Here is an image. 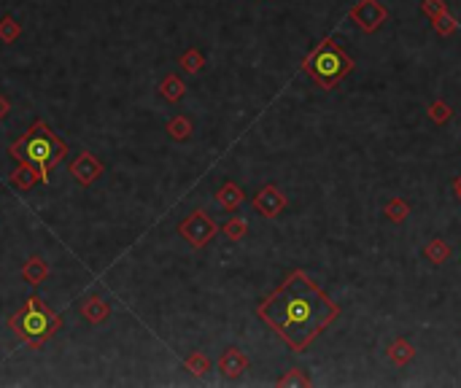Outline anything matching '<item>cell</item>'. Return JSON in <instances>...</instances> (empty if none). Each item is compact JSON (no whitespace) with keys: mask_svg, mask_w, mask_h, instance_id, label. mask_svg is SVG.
Segmentation results:
<instances>
[{"mask_svg":"<svg viewBox=\"0 0 461 388\" xmlns=\"http://www.w3.org/2000/svg\"><path fill=\"white\" fill-rule=\"evenodd\" d=\"M8 326H11L14 337L27 342L33 351H41V345H46L51 337L60 332L62 316L54 313L41 297H30L19 313L8 318Z\"/></svg>","mask_w":461,"mask_h":388,"instance_id":"3","label":"cell"},{"mask_svg":"<svg viewBox=\"0 0 461 388\" xmlns=\"http://www.w3.org/2000/svg\"><path fill=\"white\" fill-rule=\"evenodd\" d=\"M302 71L321 89H335L348 73L354 71V60L342 52V46L332 38H324L313 52L302 60Z\"/></svg>","mask_w":461,"mask_h":388,"instance_id":"4","label":"cell"},{"mask_svg":"<svg viewBox=\"0 0 461 388\" xmlns=\"http://www.w3.org/2000/svg\"><path fill=\"white\" fill-rule=\"evenodd\" d=\"M453 192H456V197L461 200V176H456V181H453Z\"/></svg>","mask_w":461,"mask_h":388,"instance_id":"28","label":"cell"},{"mask_svg":"<svg viewBox=\"0 0 461 388\" xmlns=\"http://www.w3.org/2000/svg\"><path fill=\"white\" fill-rule=\"evenodd\" d=\"M413 359H415V348H413V342L405 340V337H396L392 345H389V361L396 364V367H408Z\"/></svg>","mask_w":461,"mask_h":388,"instance_id":"14","label":"cell"},{"mask_svg":"<svg viewBox=\"0 0 461 388\" xmlns=\"http://www.w3.org/2000/svg\"><path fill=\"white\" fill-rule=\"evenodd\" d=\"M70 176L76 178V183H81V186H92L102 176V162L92 151L84 148L79 157L70 162Z\"/></svg>","mask_w":461,"mask_h":388,"instance_id":"7","label":"cell"},{"mask_svg":"<svg viewBox=\"0 0 461 388\" xmlns=\"http://www.w3.org/2000/svg\"><path fill=\"white\" fill-rule=\"evenodd\" d=\"M184 367H187L194 377H203V375H208L211 372V359L205 356V353L200 351H194V353H189L187 359H184Z\"/></svg>","mask_w":461,"mask_h":388,"instance_id":"19","label":"cell"},{"mask_svg":"<svg viewBox=\"0 0 461 388\" xmlns=\"http://www.w3.org/2000/svg\"><path fill=\"white\" fill-rule=\"evenodd\" d=\"M432 25H434V33H437V36H443V38H448V36H453V33H456V19L450 17L448 11H443L440 17L432 19Z\"/></svg>","mask_w":461,"mask_h":388,"instance_id":"22","label":"cell"},{"mask_svg":"<svg viewBox=\"0 0 461 388\" xmlns=\"http://www.w3.org/2000/svg\"><path fill=\"white\" fill-rule=\"evenodd\" d=\"M351 22L356 25L359 30H364V33H375L380 25H386V19H389V11H386V6L380 3V0H359L356 6L351 8Z\"/></svg>","mask_w":461,"mask_h":388,"instance_id":"6","label":"cell"},{"mask_svg":"<svg viewBox=\"0 0 461 388\" xmlns=\"http://www.w3.org/2000/svg\"><path fill=\"white\" fill-rule=\"evenodd\" d=\"M178 65L184 68V73H189V76H194V73H200L205 68V57L200 49H187V52L181 54V60H178Z\"/></svg>","mask_w":461,"mask_h":388,"instance_id":"17","label":"cell"},{"mask_svg":"<svg viewBox=\"0 0 461 388\" xmlns=\"http://www.w3.org/2000/svg\"><path fill=\"white\" fill-rule=\"evenodd\" d=\"M248 367H251V361H248V356L240 351V348H227L219 356V372H222L227 380H238Z\"/></svg>","mask_w":461,"mask_h":388,"instance_id":"9","label":"cell"},{"mask_svg":"<svg viewBox=\"0 0 461 388\" xmlns=\"http://www.w3.org/2000/svg\"><path fill=\"white\" fill-rule=\"evenodd\" d=\"M81 316L89 321V324H102L105 318L111 316V305L102 300L100 294H89L84 302H81Z\"/></svg>","mask_w":461,"mask_h":388,"instance_id":"11","label":"cell"},{"mask_svg":"<svg viewBox=\"0 0 461 388\" xmlns=\"http://www.w3.org/2000/svg\"><path fill=\"white\" fill-rule=\"evenodd\" d=\"M262 318L294 353H302L340 316V305L302 270H294L270 297L256 305Z\"/></svg>","mask_w":461,"mask_h":388,"instance_id":"1","label":"cell"},{"mask_svg":"<svg viewBox=\"0 0 461 388\" xmlns=\"http://www.w3.org/2000/svg\"><path fill=\"white\" fill-rule=\"evenodd\" d=\"M19 36H22V25L11 14H6V17L0 19V41L3 43H14Z\"/></svg>","mask_w":461,"mask_h":388,"instance_id":"21","label":"cell"},{"mask_svg":"<svg viewBox=\"0 0 461 388\" xmlns=\"http://www.w3.org/2000/svg\"><path fill=\"white\" fill-rule=\"evenodd\" d=\"M159 95H162L168 103H178V100L187 95V84H184L175 73H171V76L162 78V84H159Z\"/></svg>","mask_w":461,"mask_h":388,"instance_id":"15","label":"cell"},{"mask_svg":"<svg viewBox=\"0 0 461 388\" xmlns=\"http://www.w3.org/2000/svg\"><path fill=\"white\" fill-rule=\"evenodd\" d=\"M8 157H14L17 162L27 159L41 170V183H49L51 167H57L62 159L68 157V143L62 141L57 132H51L46 122H33L30 130L8 146Z\"/></svg>","mask_w":461,"mask_h":388,"instance_id":"2","label":"cell"},{"mask_svg":"<svg viewBox=\"0 0 461 388\" xmlns=\"http://www.w3.org/2000/svg\"><path fill=\"white\" fill-rule=\"evenodd\" d=\"M243 200H246V194L240 189L238 183H232V181H227L222 189L216 192V202L222 205L224 211H238L240 205H243Z\"/></svg>","mask_w":461,"mask_h":388,"instance_id":"13","label":"cell"},{"mask_svg":"<svg viewBox=\"0 0 461 388\" xmlns=\"http://www.w3.org/2000/svg\"><path fill=\"white\" fill-rule=\"evenodd\" d=\"M254 208H256V213H262L265 219H275L278 213L286 208V197H283V192H281L278 186L267 183L265 189H259V192H256Z\"/></svg>","mask_w":461,"mask_h":388,"instance_id":"8","label":"cell"},{"mask_svg":"<svg viewBox=\"0 0 461 388\" xmlns=\"http://www.w3.org/2000/svg\"><path fill=\"white\" fill-rule=\"evenodd\" d=\"M165 130L173 141H187L192 135V122H189V116H173Z\"/></svg>","mask_w":461,"mask_h":388,"instance_id":"20","label":"cell"},{"mask_svg":"<svg viewBox=\"0 0 461 388\" xmlns=\"http://www.w3.org/2000/svg\"><path fill=\"white\" fill-rule=\"evenodd\" d=\"M278 386H310V377L300 367H294L283 377H278Z\"/></svg>","mask_w":461,"mask_h":388,"instance_id":"25","label":"cell"},{"mask_svg":"<svg viewBox=\"0 0 461 388\" xmlns=\"http://www.w3.org/2000/svg\"><path fill=\"white\" fill-rule=\"evenodd\" d=\"M8 113H11V103H8V97H6V95H0V122H3V119H8Z\"/></svg>","mask_w":461,"mask_h":388,"instance_id":"27","label":"cell"},{"mask_svg":"<svg viewBox=\"0 0 461 388\" xmlns=\"http://www.w3.org/2000/svg\"><path fill=\"white\" fill-rule=\"evenodd\" d=\"M421 8H424V14H427V17H440V14H443V11H448V6H445V0H424V3H421Z\"/></svg>","mask_w":461,"mask_h":388,"instance_id":"26","label":"cell"},{"mask_svg":"<svg viewBox=\"0 0 461 388\" xmlns=\"http://www.w3.org/2000/svg\"><path fill=\"white\" fill-rule=\"evenodd\" d=\"M450 254H453V251H450V246L445 243L443 237H434V240H429L427 248H424V256H427L432 265H445V262L450 259Z\"/></svg>","mask_w":461,"mask_h":388,"instance_id":"16","label":"cell"},{"mask_svg":"<svg viewBox=\"0 0 461 388\" xmlns=\"http://www.w3.org/2000/svg\"><path fill=\"white\" fill-rule=\"evenodd\" d=\"M383 213H386V219H389V221H394V224H402V221L408 219L410 205L405 202V200H402V197H392V200L386 202Z\"/></svg>","mask_w":461,"mask_h":388,"instance_id":"18","label":"cell"},{"mask_svg":"<svg viewBox=\"0 0 461 388\" xmlns=\"http://www.w3.org/2000/svg\"><path fill=\"white\" fill-rule=\"evenodd\" d=\"M38 181H41V170L35 167L33 162H27V159H22L14 167V173H11V186L19 189V192H30Z\"/></svg>","mask_w":461,"mask_h":388,"instance_id":"10","label":"cell"},{"mask_svg":"<svg viewBox=\"0 0 461 388\" xmlns=\"http://www.w3.org/2000/svg\"><path fill=\"white\" fill-rule=\"evenodd\" d=\"M49 262L44 256H30L25 267H22V278L30 283V286H41V283L49 278Z\"/></svg>","mask_w":461,"mask_h":388,"instance_id":"12","label":"cell"},{"mask_svg":"<svg viewBox=\"0 0 461 388\" xmlns=\"http://www.w3.org/2000/svg\"><path fill=\"white\" fill-rule=\"evenodd\" d=\"M453 116V111H450V106L448 103H443V100H434L432 106H429V119L437 124H445L448 119Z\"/></svg>","mask_w":461,"mask_h":388,"instance_id":"24","label":"cell"},{"mask_svg":"<svg viewBox=\"0 0 461 388\" xmlns=\"http://www.w3.org/2000/svg\"><path fill=\"white\" fill-rule=\"evenodd\" d=\"M216 221L208 216L205 211H192L187 219H181L178 224V235L187 240L192 248H205L213 237H216Z\"/></svg>","mask_w":461,"mask_h":388,"instance_id":"5","label":"cell"},{"mask_svg":"<svg viewBox=\"0 0 461 388\" xmlns=\"http://www.w3.org/2000/svg\"><path fill=\"white\" fill-rule=\"evenodd\" d=\"M224 235L229 237V240H243L246 235H248V224H246V219H229L227 224H224Z\"/></svg>","mask_w":461,"mask_h":388,"instance_id":"23","label":"cell"}]
</instances>
